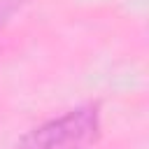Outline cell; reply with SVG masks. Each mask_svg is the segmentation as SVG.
Instances as JSON below:
<instances>
[{
    "label": "cell",
    "instance_id": "obj_1",
    "mask_svg": "<svg viewBox=\"0 0 149 149\" xmlns=\"http://www.w3.org/2000/svg\"><path fill=\"white\" fill-rule=\"evenodd\" d=\"M100 130V105L84 102L30 128L14 149H86L95 144Z\"/></svg>",
    "mask_w": 149,
    "mask_h": 149
},
{
    "label": "cell",
    "instance_id": "obj_2",
    "mask_svg": "<svg viewBox=\"0 0 149 149\" xmlns=\"http://www.w3.org/2000/svg\"><path fill=\"white\" fill-rule=\"evenodd\" d=\"M21 7V0H0V28L19 12Z\"/></svg>",
    "mask_w": 149,
    "mask_h": 149
}]
</instances>
